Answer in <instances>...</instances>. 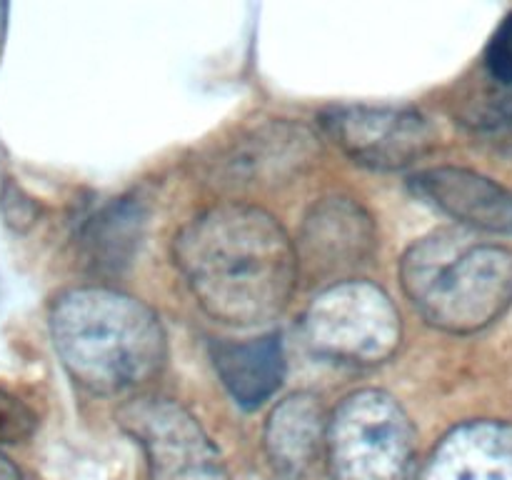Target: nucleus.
<instances>
[{"label": "nucleus", "instance_id": "nucleus-13", "mask_svg": "<svg viewBox=\"0 0 512 480\" xmlns=\"http://www.w3.org/2000/svg\"><path fill=\"white\" fill-rule=\"evenodd\" d=\"M425 480H512V430L473 425L443 443Z\"/></svg>", "mask_w": 512, "mask_h": 480}, {"label": "nucleus", "instance_id": "nucleus-11", "mask_svg": "<svg viewBox=\"0 0 512 480\" xmlns=\"http://www.w3.org/2000/svg\"><path fill=\"white\" fill-rule=\"evenodd\" d=\"M213 365L235 403L245 410H255L283 385V340L270 333L245 343H218L213 345Z\"/></svg>", "mask_w": 512, "mask_h": 480}, {"label": "nucleus", "instance_id": "nucleus-3", "mask_svg": "<svg viewBox=\"0 0 512 480\" xmlns=\"http://www.w3.org/2000/svg\"><path fill=\"white\" fill-rule=\"evenodd\" d=\"M400 280L425 323L453 335L478 333L512 305V250L435 230L410 245Z\"/></svg>", "mask_w": 512, "mask_h": 480}, {"label": "nucleus", "instance_id": "nucleus-16", "mask_svg": "<svg viewBox=\"0 0 512 480\" xmlns=\"http://www.w3.org/2000/svg\"><path fill=\"white\" fill-rule=\"evenodd\" d=\"M478 130H483L495 143H512V93L500 95L495 103H490L475 120Z\"/></svg>", "mask_w": 512, "mask_h": 480}, {"label": "nucleus", "instance_id": "nucleus-7", "mask_svg": "<svg viewBox=\"0 0 512 480\" xmlns=\"http://www.w3.org/2000/svg\"><path fill=\"white\" fill-rule=\"evenodd\" d=\"M333 143L353 163L370 170H403L433 148L428 118L395 105H340L323 115Z\"/></svg>", "mask_w": 512, "mask_h": 480}, {"label": "nucleus", "instance_id": "nucleus-15", "mask_svg": "<svg viewBox=\"0 0 512 480\" xmlns=\"http://www.w3.org/2000/svg\"><path fill=\"white\" fill-rule=\"evenodd\" d=\"M485 68L495 83L512 88V13L503 18V23L495 28L493 38L485 48Z\"/></svg>", "mask_w": 512, "mask_h": 480}, {"label": "nucleus", "instance_id": "nucleus-14", "mask_svg": "<svg viewBox=\"0 0 512 480\" xmlns=\"http://www.w3.org/2000/svg\"><path fill=\"white\" fill-rule=\"evenodd\" d=\"M38 428V415L18 395L0 388V445L25 443Z\"/></svg>", "mask_w": 512, "mask_h": 480}, {"label": "nucleus", "instance_id": "nucleus-9", "mask_svg": "<svg viewBox=\"0 0 512 480\" xmlns=\"http://www.w3.org/2000/svg\"><path fill=\"white\" fill-rule=\"evenodd\" d=\"M410 190L468 228L512 235V193L475 170L455 165L420 170L410 178Z\"/></svg>", "mask_w": 512, "mask_h": 480}, {"label": "nucleus", "instance_id": "nucleus-8", "mask_svg": "<svg viewBox=\"0 0 512 480\" xmlns=\"http://www.w3.org/2000/svg\"><path fill=\"white\" fill-rule=\"evenodd\" d=\"M378 248L375 220L358 200L333 195L308 210L300 225L298 268L313 283H345Z\"/></svg>", "mask_w": 512, "mask_h": 480}, {"label": "nucleus", "instance_id": "nucleus-5", "mask_svg": "<svg viewBox=\"0 0 512 480\" xmlns=\"http://www.w3.org/2000/svg\"><path fill=\"white\" fill-rule=\"evenodd\" d=\"M303 330L315 355L358 368L393 358L403 338L398 308L368 280L325 288L310 303Z\"/></svg>", "mask_w": 512, "mask_h": 480}, {"label": "nucleus", "instance_id": "nucleus-17", "mask_svg": "<svg viewBox=\"0 0 512 480\" xmlns=\"http://www.w3.org/2000/svg\"><path fill=\"white\" fill-rule=\"evenodd\" d=\"M3 213H5V220H8L13 228H28L30 223L35 220V215H38V208H35L33 200L28 198V195L23 193V190L18 188V185L13 183H5L3 188Z\"/></svg>", "mask_w": 512, "mask_h": 480}, {"label": "nucleus", "instance_id": "nucleus-12", "mask_svg": "<svg viewBox=\"0 0 512 480\" xmlns=\"http://www.w3.org/2000/svg\"><path fill=\"white\" fill-rule=\"evenodd\" d=\"M148 225V210L138 198H115L80 230V253L90 270L123 273L133 263Z\"/></svg>", "mask_w": 512, "mask_h": 480}, {"label": "nucleus", "instance_id": "nucleus-6", "mask_svg": "<svg viewBox=\"0 0 512 480\" xmlns=\"http://www.w3.org/2000/svg\"><path fill=\"white\" fill-rule=\"evenodd\" d=\"M118 423L145 450L150 480H230L220 450L175 400H130L120 408Z\"/></svg>", "mask_w": 512, "mask_h": 480}, {"label": "nucleus", "instance_id": "nucleus-10", "mask_svg": "<svg viewBox=\"0 0 512 480\" xmlns=\"http://www.w3.org/2000/svg\"><path fill=\"white\" fill-rule=\"evenodd\" d=\"M328 420L315 395L295 393L275 405L265 423V453L285 478H303L325 453Z\"/></svg>", "mask_w": 512, "mask_h": 480}, {"label": "nucleus", "instance_id": "nucleus-4", "mask_svg": "<svg viewBox=\"0 0 512 480\" xmlns=\"http://www.w3.org/2000/svg\"><path fill=\"white\" fill-rule=\"evenodd\" d=\"M325 460L333 480H415L418 433L385 390H358L328 420Z\"/></svg>", "mask_w": 512, "mask_h": 480}, {"label": "nucleus", "instance_id": "nucleus-2", "mask_svg": "<svg viewBox=\"0 0 512 480\" xmlns=\"http://www.w3.org/2000/svg\"><path fill=\"white\" fill-rule=\"evenodd\" d=\"M48 325L63 368L95 395L125 393L148 383L168 353L155 310L103 285L60 293Z\"/></svg>", "mask_w": 512, "mask_h": 480}, {"label": "nucleus", "instance_id": "nucleus-18", "mask_svg": "<svg viewBox=\"0 0 512 480\" xmlns=\"http://www.w3.org/2000/svg\"><path fill=\"white\" fill-rule=\"evenodd\" d=\"M0 480H23V473L18 470V465L5 453H0Z\"/></svg>", "mask_w": 512, "mask_h": 480}, {"label": "nucleus", "instance_id": "nucleus-1", "mask_svg": "<svg viewBox=\"0 0 512 480\" xmlns=\"http://www.w3.org/2000/svg\"><path fill=\"white\" fill-rule=\"evenodd\" d=\"M175 263L200 308L225 325L270 323L300 280L298 250L258 205L218 203L175 235Z\"/></svg>", "mask_w": 512, "mask_h": 480}]
</instances>
